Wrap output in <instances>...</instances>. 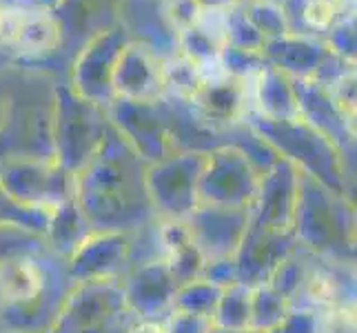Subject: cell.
Returning <instances> with one entry per match:
<instances>
[{
	"label": "cell",
	"mask_w": 357,
	"mask_h": 333,
	"mask_svg": "<svg viewBox=\"0 0 357 333\" xmlns=\"http://www.w3.org/2000/svg\"><path fill=\"white\" fill-rule=\"evenodd\" d=\"M337 14V5L333 0H311L304 9V16L313 27H326V24L333 22Z\"/></svg>",
	"instance_id": "7a4b0ae2"
},
{
	"label": "cell",
	"mask_w": 357,
	"mask_h": 333,
	"mask_svg": "<svg viewBox=\"0 0 357 333\" xmlns=\"http://www.w3.org/2000/svg\"><path fill=\"white\" fill-rule=\"evenodd\" d=\"M56 34L52 18L33 11L0 7V45L3 47L38 52L54 45Z\"/></svg>",
	"instance_id": "6da1fadb"
}]
</instances>
